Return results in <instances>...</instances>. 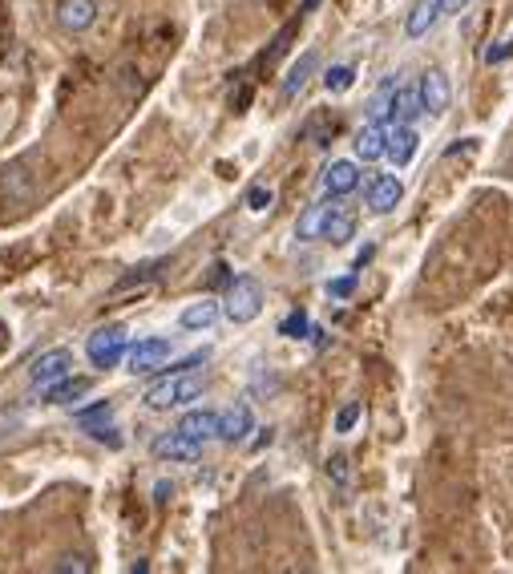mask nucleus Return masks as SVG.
Masks as SVG:
<instances>
[{
    "label": "nucleus",
    "mask_w": 513,
    "mask_h": 574,
    "mask_svg": "<svg viewBox=\"0 0 513 574\" xmlns=\"http://www.w3.org/2000/svg\"><path fill=\"white\" fill-rule=\"evenodd\" d=\"M0 336H5V320H0Z\"/></svg>",
    "instance_id": "37"
},
{
    "label": "nucleus",
    "mask_w": 513,
    "mask_h": 574,
    "mask_svg": "<svg viewBox=\"0 0 513 574\" xmlns=\"http://www.w3.org/2000/svg\"><path fill=\"white\" fill-rule=\"evenodd\" d=\"M53 570H57V574H89V570H93V558H89L85 550H77V554L69 550V554H61V558L53 562Z\"/></svg>",
    "instance_id": "24"
},
{
    "label": "nucleus",
    "mask_w": 513,
    "mask_h": 574,
    "mask_svg": "<svg viewBox=\"0 0 513 574\" xmlns=\"http://www.w3.org/2000/svg\"><path fill=\"white\" fill-rule=\"evenodd\" d=\"M166 360H170V340H158V336L138 340V344L126 352V368H130L134 376H150V372L166 368Z\"/></svg>",
    "instance_id": "5"
},
{
    "label": "nucleus",
    "mask_w": 513,
    "mask_h": 574,
    "mask_svg": "<svg viewBox=\"0 0 513 574\" xmlns=\"http://www.w3.org/2000/svg\"><path fill=\"white\" fill-rule=\"evenodd\" d=\"M219 316H223V300L202 296V300H194V304L182 308V328L186 332H207V328H215Z\"/></svg>",
    "instance_id": "15"
},
{
    "label": "nucleus",
    "mask_w": 513,
    "mask_h": 574,
    "mask_svg": "<svg viewBox=\"0 0 513 574\" xmlns=\"http://www.w3.org/2000/svg\"><path fill=\"white\" fill-rule=\"evenodd\" d=\"M469 150H477V138H457V146H449L445 158H457V154H469Z\"/></svg>",
    "instance_id": "33"
},
{
    "label": "nucleus",
    "mask_w": 513,
    "mask_h": 574,
    "mask_svg": "<svg viewBox=\"0 0 513 574\" xmlns=\"http://www.w3.org/2000/svg\"><path fill=\"white\" fill-rule=\"evenodd\" d=\"M352 477H356V473H352V461H348L344 453L328 457V482H332L340 494H348V490H352Z\"/></svg>",
    "instance_id": "22"
},
{
    "label": "nucleus",
    "mask_w": 513,
    "mask_h": 574,
    "mask_svg": "<svg viewBox=\"0 0 513 574\" xmlns=\"http://www.w3.org/2000/svg\"><path fill=\"white\" fill-rule=\"evenodd\" d=\"M421 114H425L421 85H396V93H392V126H396V122H408V126H413Z\"/></svg>",
    "instance_id": "17"
},
{
    "label": "nucleus",
    "mask_w": 513,
    "mask_h": 574,
    "mask_svg": "<svg viewBox=\"0 0 513 574\" xmlns=\"http://www.w3.org/2000/svg\"><path fill=\"white\" fill-rule=\"evenodd\" d=\"M57 25L65 33H89L97 25V0H57Z\"/></svg>",
    "instance_id": "9"
},
{
    "label": "nucleus",
    "mask_w": 513,
    "mask_h": 574,
    "mask_svg": "<svg viewBox=\"0 0 513 574\" xmlns=\"http://www.w3.org/2000/svg\"><path fill=\"white\" fill-rule=\"evenodd\" d=\"M81 429H89V437H93V441H101V445L122 449V437H118L114 429H106V425H97V421H93V425H81Z\"/></svg>",
    "instance_id": "31"
},
{
    "label": "nucleus",
    "mask_w": 513,
    "mask_h": 574,
    "mask_svg": "<svg viewBox=\"0 0 513 574\" xmlns=\"http://www.w3.org/2000/svg\"><path fill=\"white\" fill-rule=\"evenodd\" d=\"M352 235H356V215H352L348 207L332 203L328 223H324V239H328L332 247H344V243H352Z\"/></svg>",
    "instance_id": "20"
},
{
    "label": "nucleus",
    "mask_w": 513,
    "mask_h": 574,
    "mask_svg": "<svg viewBox=\"0 0 513 574\" xmlns=\"http://www.w3.org/2000/svg\"><path fill=\"white\" fill-rule=\"evenodd\" d=\"M437 21H441V0H417L413 13H408V21H404V37L421 41Z\"/></svg>",
    "instance_id": "19"
},
{
    "label": "nucleus",
    "mask_w": 513,
    "mask_h": 574,
    "mask_svg": "<svg viewBox=\"0 0 513 574\" xmlns=\"http://www.w3.org/2000/svg\"><path fill=\"white\" fill-rule=\"evenodd\" d=\"M130 352V340H126V328L122 324H110V328H97L85 344V356L93 360V368H114L122 356Z\"/></svg>",
    "instance_id": "3"
},
{
    "label": "nucleus",
    "mask_w": 513,
    "mask_h": 574,
    "mask_svg": "<svg viewBox=\"0 0 513 574\" xmlns=\"http://www.w3.org/2000/svg\"><path fill=\"white\" fill-rule=\"evenodd\" d=\"M352 190H360V166L348 162V158L332 162V166L324 170V195H328V199H348Z\"/></svg>",
    "instance_id": "12"
},
{
    "label": "nucleus",
    "mask_w": 513,
    "mask_h": 574,
    "mask_svg": "<svg viewBox=\"0 0 513 574\" xmlns=\"http://www.w3.org/2000/svg\"><path fill=\"white\" fill-rule=\"evenodd\" d=\"M299 21H303V17H295L291 25H283V29H279V37H275V41H271V49H267V61H275V57H283V53H287V41L295 37Z\"/></svg>",
    "instance_id": "29"
},
{
    "label": "nucleus",
    "mask_w": 513,
    "mask_h": 574,
    "mask_svg": "<svg viewBox=\"0 0 513 574\" xmlns=\"http://www.w3.org/2000/svg\"><path fill=\"white\" fill-rule=\"evenodd\" d=\"M316 69H320V53L316 49H307L291 69H287V77H283V89H279V98L283 102H295L299 98V93L307 89V81H312L316 77Z\"/></svg>",
    "instance_id": "13"
},
{
    "label": "nucleus",
    "mask_w": 513,
    "mask_h": 574,
    "mask_svg": "<svg viewBox=\"0 0 513 574\" xmlns=\"http://www.w3.org/2000/svg\"><path fill=\"white\" fill-rule=\"evenodd\" d=\"M509 53H513V41H501L497 49H489V53H485V61H489V65H497V61H505Z\"/></svg>",
    "instance_id": "34"
},
{
    "label": "nucleus",
    "mask_w": 513,
    "mask_h": 574,
    "mask_svg": "<svg viewBox=\"0 0 513 574\" xmlns=\"http://www.w3.org/2000/svg\"><path fill=\"white\" fill-rule=\"evenodd\" d=\"M154 275V263H146V267H134V275H126V279H118L114 283V292H126V287H134V283H146Z\"/></svg>",
    "instance_id": "32"
},
{
    "label": "nucleus",
    "mask_w": 513,
    "mask_h": 574,
    "mask_svg": "<svg viewBox=\"0 0 513 574\" xmlns=\"http://www.w3.org/2000/svg\"><path fill=\"white\" fill-rule=\"evenodd\" d=\"M360 413H364L360 401H348V405L336 413V433H352V429L360 425Z\"/></svg>",
    "instance_id": "26"
},
{
    "label": "nucleus",
    "mask_w": 513,
    "mask_h": 574,
    "mask_svg": "<svg viewBox=\"0 0 513 574\" xmlns=\"http://www.w3.org/2000/svg\"><path fill=\"white\" fill-rule=\"evenodd\" d=\"M110 417H114V405H110V401H106V405H93V409H77V413H73V421H77V425H93V421H110Z\"/></svg>",
    "instance_id": "28"
},
{
    "label": "nucleus",
    "mask_w": 513,
    "mask_h": 574,
    "mask_svg": "<svg viewBox=\"0 0 513 574\" xmlns=\"http://www.w3.org/2000/svg\"><path fill=\"white\" fill-rule=\"evenodd\" d=\"M320 9V0H303V5H299V17H307V13H316Z\"/></svg>",
    "instance_id": "36"
},
{
    "label": "nucleus",
    "mask_w": 513,
    "mask_h": 574,
    "mask_svg": "<svg viewBox=\"0 0 513 574\" xmlns=\"http://www.w3.org/2000/svg\"><path fill=\"white\" fill-rule=\"evenodd\" d=\"M263 304H267V292H263V283H259L255 275H235V279L227 283L223 316H227L231 324H251V320H259Z\"/></svg>",
    "instance_id": "2"
},
{
    "label": "nucleus",
    "mask_w": 513,
    "mask_h": 574,
    "mask_svg": "<svg viewBox=\"0 0 513 574\" xmlns=\"http://www.w3.org/2000/svg\"><path fill=\"white\" fill-rule=\"evenodd\" d=\"M352 81H356V69H352V65H332V69L324 73V89H328V93H348Z\"/></svg>",
    "instance_id": "23"
},
{
    "label": "nucleus",
    "mask_w": 513,
    "mask_h": 574,
    "mask_svg": "<svg viewBox=\"0 0 513 574\" xmlns=\"http://www.w3.org/2000/svg\"><path fill=\"white\" fill-rule=\"evenodd\" d=\"M417 150H421V134L413 126H408V122L388 126V150H384V158L392 166H408V162L417 158Z\"/></svg>",
    "instance_id": "10"
},
{
    "label": "nucleus",
    "mask_w": 513,
    "mask_h": 574,
    "mask_svg": "<svg viewBox=\"0 0 513 574\" xmlns=\"http://www.w3.org/2000/svg\"><path fill=\"white\" fill-rule=\"evenodd\" d=\"M352 150H356V162H380L384 150H388V126H384V122H368V126L356 134Z\"/></svg>",
    "instance_id": "16"
},
{
    "label": "nucleus",
    "mask_w": 513,
    "mask_h": 574,
    "mask_svg": "<svg viewBox=\"0 0 513 574\" xmlns=\"http://www.w3.org/2000/svg\"><path fill=\"white\" fill-rule=\"evenodd\" d=\"M178 429L186 433V437H194V441H219V413H211V409H190L182 421H178Z\"/></svg>",
    "instance_id": "18"
},
{
    "label": "nucleus",
    "mask_w": 513,
    "mask_h": 574,
    "mask_svg": "<svg viewBox=\"0 0 513 574\" xmlns=\"http://www.w3.org/2000/svg\"><path fill=\"white\" fill-rule=\"evenodd\" d=\"M328 211L332 203H316V207H307L295 223V239L299 243H312V239H324V223H328Z\"/></svg>",
    "instance_id": "21"
},
{
    "label": "nucleus",
    "mask_w": 513,
    "mask_h": 574,
    "mask_svg": "<svg viewBox=\"0 0 513 574\" xmlns=\"http://www.w3.org/2000/svg\"><path fill=\"white\" fill-rule=\"evenodd\" d=\"M150 453L158 461H194V457H202V441H194L182 429H174V433H158L150 441Z\"/></svg>",
    "instance_id": "6"
},
{
    "label": "nucleus",
    "mask_w": 513,
    "mask_h": 574,
    "mask_svg": "<svg viewBox=\"0 0 513 574\" xmlns=\"http://www.w3.org/2000/svg\"><path fill=\"white\" fill-rule=\"evenodd\" d=\"M307 332H312V324H307V316H303V312H291V316L279 324V336H291V340H303Z\"/></svg>",
    "instance_id": "25"
},
{
    "label": "nucleus",
    "mask_w": 513,
    "mask_h": 574,
    "mask_svg": "<svg viewBox=\"0 0 513 574\" xmlns=\"http://www.w3.org/2000/svg\"><path fill=\"white\" fill-rule=\"evenodd\" d=\"M417 85H421V102H425V114L441 118V114L449 110V102H453V85H449V77H445L441 69H425Z\"/></svg>",
    "instance_id": "8"
},
{
    "label": "nucleus",
    "mask_w": 513,
    "mask_h": 574,
    "mask_svg": "<svg viewBox=\"0 0 513 574\" xmlns=\"http://www.w3.org/2000/svg\"><path fill=\"white\" fill-rule=\"evenodd\" d=\"M154 498H158V502H170V498H174V486H170V482H158V486H154Z\"/></svg>",
    "instance_id": "35"
},
{
    "label": "nucleus",
    "mask_w": 513,
    "mask_h": 574,
    "mask_svg": "<svg viewBox=\"0 0 513 574\" xmlns=\"http://www.w3.org/2000/svg\"><path fill=\"white\" fill-rule=\"evenodd\" d=\"M271 199H275V195H271V186H263V182H259V186H251V190H247V211L263 215V211L271 207Z\"/></svg>",
    "instance_id": "27"
},
{
    "label": "nucleus",
    "mask_w": 513,
    "mask_h": 574,
    "mask_svg": "<svg viewBox=\"0 0 513 574\" xmlns=\"http://www.w3.org/2000/svg\"><path fill=\"white\" fill-rule=\"evenodd\" d=\"M356 283H360V279H356V271H352V275H340V279H332V283H328V296L348 300V296L356 292Z\"/></svg>",
    "instance_id": "30"
},
{
    "label": "nucleus",
    "mask_w": 513,
    "mask_h": 574,
    "mask_svg": "<svg viewBox=\"0 0 513 574\" xmlns=\"http://www.w3.org/2000/svg\"><path fill=\"white\" fill-rule=\"evenodd\" d=\"M73 368H77V360H73L69 348H49V352H41V356L29 364V385H33V389H45V385H53V380L69 376Z\"/></svg>",
    "instance_id": "4"
},
{
    "label": "nucleus",
    "mask_w": 513,
    "mask_h": 574,
    "mask_svg": "<svg viewBox=\"0 0 513 574\" xmlns=\"http://www.w3.org/2000/svg\"><path fill=\"white\" fill-rule=\"evenodd\" d=\"M202 389H207V372L194 364V368H174L170 376L154 380V385L142 393V401H146V409L166 413V409H182V405L198 401Z\"/></svg>",
    "instance_id": "1"
},
{
    "label": "nucleus",
    "mask_w": 513,
    "mask_h": 574,
    "mask_svg": "<svg viewBox=\"0 0 513 574\" xmlns=\"http://www.w3.org/2000/svg\"><path fill=\"white\" fill-rule=\"evenodd\" d=\"M400 199H404V182L396 174H376L368 182V211L372 215H392L400 207Z\"/></svg>",
    "instance_id": "7"
},
{
    "label": "nucleus",
    "mask_w": 513,
    "mask_h": 574,
    "mask_svg": "<svg viewBox=\"0 0 513 574\" xmlns=\"http://www.w3.org/2000/svg\"><path fill=\"white\" fill-rule=\"evenodd\" d=\"M89 389H93V380L89 376H61V380H53V385H45L41 389V397H45V405H73V401H81V397H89Z\"/></svg>",
    "instance_id": "14"
},
{
    "label": "nucleus",
    "mask_w": 513,
    "mask_h": 574,
    "mask_svg": "<svg viewBox=\"0 0 513 574\" xmlns=\"http://www.w3.org/2000/svg\"><path fill=\"white\" fill-rule=\"evenodd\" d=\"M251 429H255V413H251V405H247V401H235L227 413H219V441H227V445H243Z\"/></svg>",
    "instance_id": "11"
}]
</instances>
